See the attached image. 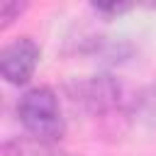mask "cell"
<instances>
[{
    "label": "cell",
    "instance_id": "6da1fadb",
    "mask_svg": "<svg viewBox=\"0 0 156 156\" xmlns=\"http://www.w3.org/2000/svg\"><path fill=\"white\" fill-rule=\"evenodd\" d=\"M17 117H20V122L27 129L29 136H34L39 141H46V144L58 141L66 132V122H63V115H61L58 98L46 85L29 88L20 98Z\"/></svg>",
    "mask_w": 156,
    "mask_h": 156
},
{
    "label": "cell",
    "instance_id": "8992f818",
    "mask_svg": "<svg viewBox=\"0 0 156 156\" xmlns=\"http://www.w3.org/2000/svg\"><path fill=\"white\" fill-rule=\"evenodd\" d=\"M24 2H17V0H5L0 5V29H7L22 12H24Z\"/></svg>",
    "mask_w": 156,
    "mask_h": 156
},
{
    "label": "cell",
    "instance_id": "5b68a950",
    "mask_svg": "<svg viewBox=\"0 0 156 156\" xmlns=\"http://www.w3.org/2000/svg\"><path fill=\"white\" fill-rule=\"evenodd\" d=\"M132 112H134V117L141 124H146L149 129H156V83L149 85V88H144L134 98Z\"/></svg>",
    "mask_w": 156,
    "mask_h": 156
},
{
    "label": "cell",
    "instance_id": "277c9868",
    "mask_svg": "<svg viewBox=\"0 0 156 156\" xmlns=\"http://www.w3.org/2000/svg\"><path fill=\"white\" fill-rule=\"evenodd\" d=\"M2 156H73L66 151H58L54 144L39 141L34 136H24V139H10L2 144Z\"/></svg>",
    "mask_w": 156,
    "mask_h": 156
},
{
    "label": "cell",
    "instance_id": "7a4b0ae2",
    "mask_svg": "<svg viewBox=\"0 0 156 156\" xmlns=\"http://www.w3.org/2000/svg\"><path fill=\"white\" fill-rule=\"evenodd\" d=\"M68 93L73 102H78L90 115H105L115 107H119L122 88L112 76H85L76 78L68 85Z\"/></svg>",
    "mask_w": 156,
    "mask_h": 156
},
{
    "label": "cell",
    "instance_id": "3957f363",
    "mask_svg": "<svg viewBox=\"0 0 156 156\" xmlns=\"http://www.w3.org/2000/svg\"><path fill=\"white\" fill-rule=\"evenodd\" d=\"M39 46L32 37H17L0 51V73L12 85H24L39 66Z\"/></svg>",
    "mask_w": 156,
    "mask_h": 156
},
{
    "label": "cell",
    "instance_id": "52a82bcc",
    "mask_svg": "<svg viewBox=\"0 0 156 156\" xmlns=\"http://www.w3.org/2000/svg\"><path fill=\"white\" fill-rule=\"evenodd\" d=\"M95 12H100V15H122V12H127V10H132V5L129 2H93L90 5Z\"/></svg>",
    "mask_w": 156,
    "mask_h": 156
}]
</instances>
